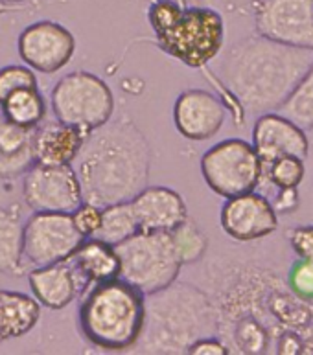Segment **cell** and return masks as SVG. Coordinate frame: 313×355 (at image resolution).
<instances>
[{
	"mask_svg": "<svg viewBox=\"0 0 313 355\" xmlns=\"http://www.w3.org/2000/svg\"><path fill=\"white\" fill-rule=\"evenodd\" d=\"M74 162L83 201L107 207L133 199L148 186L151 151L131 118H111L85 135Z\"/></svg>",
	"mask_w": 313,
	"mask_h": 355,
	"instance_id": "cell-1",
	"label": "cell"
},
{
	"mask_svg": "<svg viewBox=\"0 0 313 355\" xmlns=\"http://www.w3.org/2000/svg\"><path fill=\"white\" fill-rule=\"evenodd\" d=\"M312 63V48L287 46L256 33L225 53L221 80L244 111L262 114L280 109Z\"/></svg>",
	"mask_w": 313,
	"mask_h": 355,
	"instance_id": "cell-2",
	"label": "cell"
},
{
	"mask_svg": "<svg viewBox=\"0 0 313 355\" xmlns=\"http://www.w3.org/2000/svg\"><path fill=\"white\" fill-rule=\"evenodd\" d=\"M216 331L218 311L207 293L176 280L146 297L142 334L133 348L148 354H186L197 339Z\"/></svg>",
	"mask_w": 313,
	"mask_h": 355,
	"instance_id": "cell-3",
	"label": "cell"
},
{
	"mask_svg": "<svg viewBox=\"0 0 313 355\" xmlns=\"http://www.w3.org/2000/svg\"><path fill=\"white\" fill-rule=\"evenodd\" d=\"M146 317V295L120 276L90 287L78 320L83 337L101 350H129L138 343Z\"/></svg>",
	"mask_w": 313,
	"mask_h": 355,
	"instance_id": "cell-4",
	"label": "cell"
},
{
	"mask_svg": "<svg viewBox=\"0 0 313 355\" xmlns=\"http://www.w3.org/2000/svg\"><path fill=\"white\" fill-rule=\"evenodd\" d=\"M148 21L160 50L190 69L208 64L223 48V17L212 8H180L176 0H155Z\"/></svg>",
	"mask_w": 313,
	"mask_h": 355,
	"instance_id": "cell-5",
	"label": "cell"
},
{
	"mask_svg": "<svg viewBox=\"0 0 313 355\" xmlns=\"http://www.w3.org/2000/svg\"><path fill=\"white\" fill-rule=\"evenodd\" d=\"M120 258V278L129 282L146 297L171 286L179 278L183 261L171 232L133 234L115 245Z\"/></svg>",
	"mask_w": 313,
	"mask_h": 355,
	"instance_id": "cell-6",
	"label": "cell"
},
{
	"mask_svg": "<svg viewBox=\"0 0 313 355\" xmlns=\"http://www.w3.org/2000/svg\"><path fill=\"white\" fill-rule=\"evenodd\" d=\"M53 116L59 122L90 133L115 114V96L105 81L85 70L70 72L56 83L50 94Z\"/></svg>",
	"mask_w": 313,
	"mask_h": 355,
	"instance_id": "cell-7",
	"label": "cell"
},
{
	"mask_svg": "<svg viewBox=\"0 0 313 355\" xmlns=\"http://www.w3.org/2000/svg\"><path fill=\"white\" fill-rule=\"evenodd\" d=\"M201 175L216 196L228 199L256 190L264 177V164L253 144L227 138L203 153Z\"/></svg>",
	"mask_w": 313,
	"mask_h": 355,
	"instance_id": "cell-8",
	"label": "cell"
},
{
	"mask_svg": "<svg viewBox=\"0 0 313 355\" xmlns=\"http://www.w3.org/2000/svg\"><path fill=\"white\" fill-rule=\"evenodd\" d=\"M83 239L72 214L35 212L24 221V260L33 267L67 261Z\"/></svg>",
	"mask_w": 313,
	"mask_h": 355,
	"instance_id": "cell-9",
	"label": "cell"
},
{
	"mask_svg": "<svg viewBox=\"0 0 313 355\" xmlns=\"http://www.w3.org/2000/svg\"><path fill=\"white\" fill-rule=\"evenodd\" d=\"M22 177V197L33 212L72 214L83 202L80 179L72 164L33 162Z\"/></svg>",
	"mask_w": 313,
	"mask_h": 355,
	"instance_id": "cell-10",
	"label": "cell"
},
{
	"mask_svg": "<svg viewBox=\"0 0 313 355\" xmlns=\"http://www.w3.org/2000/svg\"><path fill=\"white\" fill-rule=\"evenodd\" d=\"M255 26L269 41L313 50V0H260Z\"/></svg>",
	"mask_w": 313,
	"mask_h": 355,
	"instance_id": "cell-11",
	"label": "cell"
},
{
	"mask_svg": "<svg viewBox=\"0 0 313 355\" xmlns=\"http://www.w3.org/2000/svg\"><path fill=\"white\" fill-rule=\"evenodd\" d=\"M17 52L33 72L56 74L74 58L76 39L59 22L37 21L22 30L17 39Z\"/></svg>",
	"mask_w": 313,
	"mask_h": 355,
	"instance_id": "cell-12",
	"label": "cell"
},
{
	"mask_svg": "<svg viewBox=\"0 0 313 355\" xmlns=\"http://www.w3.org/2000/svg\"><path fill=\"white\" fill-rule=\"evenodd\" d=\"M219 225L234 241H256L267 238L278 228V214L273 202L255 190L225 199Z\"/></svg>",
	"mask_w": 313,
	"mask_h": 355,
	"instance_id": "cell-13",
	"label": "cell"
},
{
	"mask_svg": "<svg viewBox=\"0 0 313 355\" xmlns=\"http://www.w3.org/2000/svg\"><path fill=\"white\" fill-rule=\"evenodd\" d=\"M227 109L210 90L188 89L174 103V123L180 137L203 142L216 137L223 128Z\"/></svg>",
	"mask_w": 313,
	"mask_h": 355,
	"instance_id": "cell-14",
	"label": "cell"
},
{
	"mask_svg": "<svg viewBox=\"0 0 313 355\" xmlns=\"http://www.w3.org/2000/svg\"><path fill=\"white\" fill-rule=\"evenodd\" d=\"M253 148L264 168L284 155L306 159L310 153L308 133L282 112H262L253 125Z\"/></svg>",
	"mask_w": 313,
	"mask_h": 355,
	"instance_id": "cell-15",
	"label": "cell"
},
{
	"mask_svg": "<svg viewBox=\"0 0 313 355\" xmlns=\"http://www.w3.org/2000/svg\"><path fill=\"white\" fill-rule=\"evenodd\" d=\"M129 202L144 232H171L188 219L183 196L168 186H144Z\"/></svg>",
	"mask_w": 313,
	"mask_h": 355,
	"instance_id": "cell-16",
	"label": "cell"
},
{
	"mask_svg": "<svg viewBox=\"0 0 313 355\" xmlns=\"http://www.w3.org/2000/svg\"><path fill=\"white\" fill-rule=\"evenodd\" d=\"M85 133L59 120H46L32 129L33 159L41 164H72L80 153Z\"/></svg>",
	"mask_w": 313,
	"mask_h": 355,
	"instance_id": "cell-17",
	"label": "cell"
},
{
	"mask_svg": "<svg viewBox=\"0 0 313 355\" xmlns=\"http://www.w3.org/2000/svg\"><path fill=\"white\" fill-rule=\"evenodd\" d=\"M28 284L33 298L52 311L65 309L80 295V286L69 261L33 267L28 275Z\"/></svg>",
	"mask_w": 313,
	"mask_h": 355,
	"instance_id": "cell-18",
	"label": "cell"
},
{
	"mask_svg": "<svg viewBox=\"0 0 313 355\" xmlns=\"http://www.w3.org/2000/svg\"><path fill=\"white\" fill-rule=\"evenodd\" d=\"M67 261L74 270L80 291H87L90 286L120 276V258L117 249L98 238L83 239Z\"/></svg>",
	"mask_w": 313,
	"mask_h": 355,
	"instance_id": "cell-19",
	"label": "cell"
},
{
	"mask_svg": "<svg viewBox=\"0 0 313 355\" xmlns=\"http://www.w3.org/2000/svg\"><path fill=\"white\" fill-rule=\"evenodd\" d=\"M41 318V304L22 291L0 289V343L21 339Z\"/></svg>",
	"mask_w": 313,
	"mask_h": 355,
	"instance_id": "cell-20",
	"label": "cell"
},
{
	"mask_svg": "<svg viewBox=\"0 0 313 355\" xmlns=\"http://www.w3.org/2000/svg\"><path fill=\"white\" fill-rule=\"evenodd\" d=\"M33 162L32 129L8 122L0 114V180L22 177Z\"/></svg>",
	"mask_w": 313,
	"mask_h": 355,
	"instance_id": "cell-21",
	"label": "cell"
},
{
	"mask_svg": "<svg viewBox=\"0 0 313 355\" xmlns=\"http://www.w3.org/2000/svg\"><path fill=\"white\" fill-rule=\"evenodd\" d=\"M24 218L17 207L0 208V272H24Z\"/></svg>",
	"mask_w": 313,
	"mask_h": 355,
	"instance_id": "cell-22",
	"label": "cell"
},
{
	"mask_svg": "<svg viewBox=\"0 0 313 355\" xmlns=\"http://www.w3.org/2000/svg\"><path fill=\"white\" fill-rule=\"evenodd\" d=\"M0 109L8 122L26 129H33L46 118V100L39 87L15 90L0 103Z\"/></svg>",
	"mask_w": 313,
	"mask_h": 355,
	"instance_id": "cell-23",
	"label": "cell"
},
{
	"mask_svg": "<svg viewBox=\"0 0 313 355\" xmlns=\"http://www.w3.org/2000/svg\"><path fill=\"white\" fill-rule=\"evenodd\" d=\"M137 232H140V228L131 202L122 201L101 207V223L94 238L115 247Z\"/></svg>",
	"mask_w": 313,
	"mask_h": 355,
	"instance_id": "cell-24",
	"label": "cell"
},
{
	"mask_svg": "<svg viewBox=\"0 0 313 355\" xmlns=\"http://www.w3.org/2000/svg\"><path fill=\"white\" fill-rule=\"evenodd\" d=\"M284 116L301 125L304 131L313 129V63L301 78L297 87L287 96V100L278 109Z\"/></svg>",
	"mask_w": 313,
	"mask_h": 355,
	"instance_id": "cell-25",
	"label": "cell"
},
{
	"mask_svg": "<svg viewBox=\"0 0 313 355\" xmlns=\"http://www.w3.org/2000/svg\"><path fill=\"white\" fill-rule=\"evenodd\" d=\"M171 238L176 241V247L179 250L183 266L199 261L203 258V254H205V250H207V238H205V234L199 230L196 223L188 221V219L171 230Z\"/></svg>",
	"mask_w": 313,
	"mask_h": 355,
	"instance_id": "cell-26",
	"label": "cell"
},
{
	"mask_svg": "<svg viewBox=\"0 0 313 355\" xmlns=\"http://www.w3.org/2000/svg\"><path fill=\"white\" fill-rule=\"evenodd\" d=\"M267 171L271 184H275L278 190L284 188H297L306 177V166L304 159L295 157V155H284L280 159L273 160L269 166L264 168V173Z\"/></svg>",
	"mask_w": 313,
	"mask_h": 355,
	"instance_id": "cell-27",
	"label": "cell"
},
{
	"mask_svg": "<svg viewBox=\"0 0 313 355\" xmlns=\"http://www.w3.org/2000/svg\"><path fill=\"white\" fill-rule=\"evenodd\" d=\"M24 87H37V76L26 64H8L0 69V103Z\"/></svg>",
	"mask_w": 313,
	"mask_h": 355,
	"instance_id": "cell-28",
	"label": "cell"
},
{
	"mask_svg": "<svg viewBox=\"0 0 313 355\" xmlns=\"http://www.w3.org/2000/svg\"><path fill=\"white\" fill-rule=\"evenodd\" d=\"M72 221H74L76 228L80 230L83 238H94V234L98 232L101 223V207L83 201L72 212Z\"/></svg>",
	"mask_w": 313,
	"mask_h": 355,
	"instance_id": "cell-29",
	"label": "cell"
},
{
	"mask_svg": "<svg viewBox=\"0 0 313 355\" xmlns=\"http://www.w3.org/2000/svg\"><path fill=\"white\" fill-rule=\"evenodd\" d=\"M293 293L303 298H313V261L298 260L289 272Z\"/></svg>",
	"mask_w": 313,
	"mask_h": 355,
	"instance_id": "cell-30",
	"label": "cell"
},
{
	"mask_svg": "<svg viewBox=\"0 0 313 355\" xmlns=\"http://www.w3.org/2000/svg\"><path fill=\"white\" fill-rule=\"evenodd\" d=\"M287 239L298 260L313 261V225L295 227L287 232Z\"/></svg>",
	"mask_w": 313,
	"mask_h": 355,
	"instance_id": "cell-31",
	"label": "cell"
},
{
	"mask_svg": "<svg viewBox=\"0 0 313 355\" xmlns=\"http://www.w3.org/2000/svg\"><path fill=\"white\" fill-rule=\"evenodd\" d=\"M186 354L192 355H225L228 354V346L225 345L223 340L218 339L216 335H207L197 339L194 345L188 348Z\"/></svg>",
	"mask_w": 313,
	"mask_h": 355,
	"instance_id": "cell-32",
	"label": "cell"
},
{
	"mask_svg": "<svg viewBox=\"0 0 313 355\" xmlns=\"http://www.w3.org/2000/svg\"><path fill=\"white\" fill-rule=\"evenodd\" d=\"M298 207V193L297 188H284V190L278 191L275 202H273V208L275 212L280 216V214H289L295 212Z\"/></svg>",
	"mask_w": 313,
	"mask_h": 355,
	"instance_id": "cell-33",
	"label": "cell"
},
{
	"mask_svg": "<svg viewBox=\"0 0 313 355\" xmlns=\"http://www.w3.org/2000/svg\"><path fill=\"white\" fill-rule=\"evenodd\" d=\"M17 2H26V0H0V4H17Z\"/></svg>",
	"mask_w": 313,
	"mask_h": 355,
	"instance_id": "cell-34",
	"label": "cell"
},
{
	"mask_svg": "<svg viewBox=\"0 0 313 355\" xmlns=\"http://www.w3.org/2000/svg\"><path fill=\"white\" fill-rule=\"evenodd\" d=\"M312 131H313V129H312Z\"/></svg>",
	"mask_w": 313,
	"mask_h": 355,
	"instance_id": "cell-35",
	"label": "cell"
}]
</instances>
